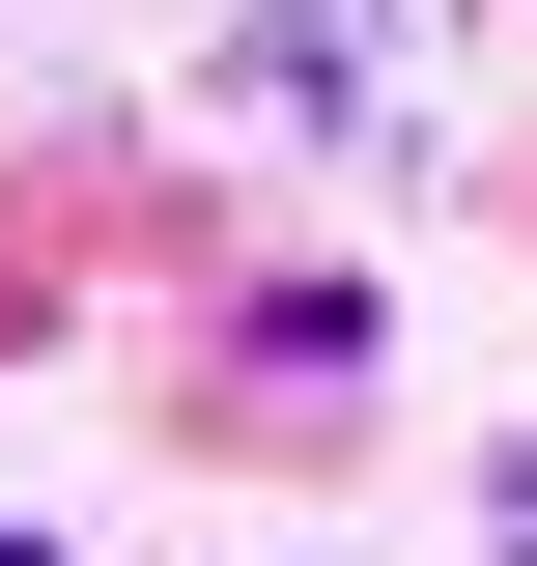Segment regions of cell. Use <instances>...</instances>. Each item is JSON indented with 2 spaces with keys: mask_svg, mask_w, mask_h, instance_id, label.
<instances>
[{
  "mask_svg": "<svg viewBox=\"0 0 537 566\" xmlns=\"http://www.w3.org/2000/svg\"><path fill=\"white\" fill-rule=\"evenodd\" d=\"M255 85H312L339 142H397V114H368V85H397V0H255Z\"/></svg>",
  "mask_w": 537,
  "mask_h": 566,
  "instance_id": "1",
  "label": "cell"
},
{
  "mask_svg": "<svg viewBox=\"0 0 537 566\" xmlns=\"http://www.w3.org/2000/svg\"><path fill=\"white\" fill-rule=\"evenodd\" d=\"M481 566H537V424H509V453H481Z\"/></svg>",
  "mask_w": 537,
  "mask_h": 566,
  "instance_id": "2",
  "label": "cell"
},
{
  "mask_svg": "<svg viewBox=\"0 0 537 566\" xmlns=\"http://www.w3.org/2000/svg\"><path fill=\"white\" fill-rule=\"evenodd\" d=\"M0 566H57V538H0Z\"/></svg>",
  "mask_w": 537,
  "mask_h": 566,
  "instance_id": "3",
  "label": "cell"
}]
</instances>
